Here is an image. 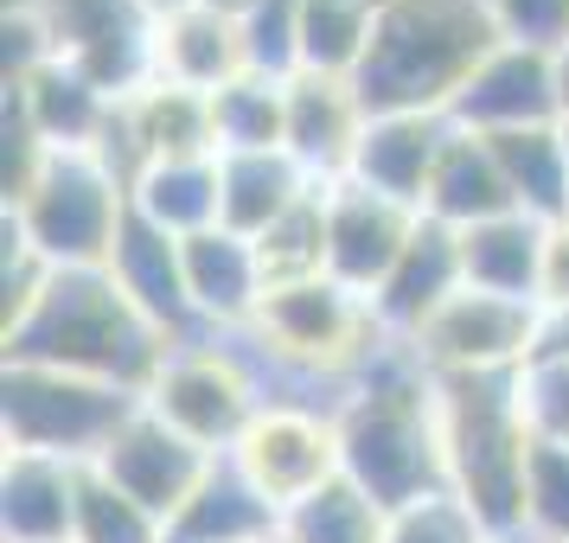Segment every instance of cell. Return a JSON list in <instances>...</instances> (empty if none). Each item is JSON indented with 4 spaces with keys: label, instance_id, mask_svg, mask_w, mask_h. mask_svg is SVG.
<instances>
[{
    "label": "cell",
    "instance_id": "15",
    "mask_svg": "<svg viewBox=\"0 0 569 543\" xmlns=\"http://www.w3.org/2000/svg\"><path fill=\"white\" fill-rule=\"evenodd\" d=\"M365 122H371V109H365L352 78H333V71H301V78H288L282 154L295 160L313 185H339L352 173Z\"/></svg>",
    "mask_w": 569,
    "mask_h": 543
},
{
    "label": "cell",
    "instance_id": "5",
    "mask_svg": "<svg viewBox=\"0 0 569 543\" xmlns=\"http://www.w3.org/2000/svg\"><path fill=\"white\" fill-rule=\"evenodd\" d=\"M7 224L52 269H109L129 224V180L97 148H52L27 192L7 199Z\"/></svg>",
    "mask_w": 569,
    "mask_h": 543
},
{
    "label": "cell",
    "instance_id": "42",
    "mask_svg": "<svg viewBox=\"0 0 569 543\" xmlns=\"http://www.w3.org/2000/svg\"><path fill=\"white\" fill-rule=\"evenodd\" d=\"M186 7H199V0H148L154 20H173V13H186Z\"/></svg>",
    "mask_w": 569,
    "mask_h": 543
},
{
    "label": "cell",
    "instance_id": "26",
    "mask_svg": "<svg viewBox=\"0 0 569 543\" xmlns=\"http://www.w3.org/2000/svg\"><path fill=\"white\" fill-rule=\"evenodd\" d=\"M243 71H250V52H243V27H237L231 13L186 7L173 20H160V78L167 83L199 90V97H218Z\"/></svg>",
    "mask_w": 569,
    "mask_h": 543
},
{
    "label": "cell",
    "instance_id": "45",
    "mask_svg": "<svg viewBox=\"0 0 569 543\" xmlns=\"http://www.w3.org/2000/svg\"><path fill=\"white\" fill-rule=\"evenodd\" d=\"M557 129H563V148H569V115H563V122H557Z\"/></svg>",
    "mask_w": 569,
    "mask_h": 543
},
{
    "label": "cell",
    "instance_id": "6",
    "mask_svg": "<svg viewBox=\"0 0 569 543\" xmlns=\"http://www.w3.org/2000/svg\"><path fill=\"white\" fill-rule=\"evenodd\" d=\"M257 339L288 371H301L308 384L346 396L352 378L365 371V359L385 345V326H378L365 294L339 288L333 275H313V282H288L262 294Z\"/></svg>",
    "mask_w": 569,
    "mask_h": 543
},
{
    "label": "cell",
    "instance_id": "34",
    "mask_svg": "<svg viewBox=\"0 0 569 543\" xmlns=\"http://www.w3.org/2000/svg\"><path fill=\"white\" fill-rule=\"evenodd\" d=\"M301 20H308V0H257L237 27H243V52L250 71L262 78H301Z\"/></svg>",
    "mask_w": 569,
    "mask_h": 543
},
{
    "label": "cell",
    "instance_id": "36",
    "mask_svg": "<svg viewBox=\"0 0 569 543\" xmlns=\"http://www.w3.org/2000/svg\"><path fill=\"white\" fill-rule=\"evenodd\" d=\"M385 543H492V537L455 492H436V499H416L403 512H390Z\"/></svg>",
    "mask_w": 569,
    "mask_h": 543
},
{
    "label": "cell",
    "instance_id": "3",
    "mask_svg": "<svg viewBox=\"0 0 569 543\" xmlns=\"http://www.w3.org/2000/svg\"><path fill=\"white\" fill-rule=\"evenodd\" d=\"M492 46L487 0H385L352 83L371 115H448Z\"/></svg>",
    "mask_w": 569,
    "mask_h": 543
},
{
    "label": "cell",
    "instance_id": "20",
    "mask_svg": "<svg viewBox=\"0 0 569 543\" xmlns=\"http://www.w3.org/2000/svg\"><path fill=\"white\" fill-rule=\"evenodd\" d=\"M448 115H371L359 141V160L346 180L371 185L385 199H403V205L422 211L429 199V180H436V160L448 148Z\"/></svg>",
    "mask_w": 569,
    "mask_h": 543
},
{
    "label": "cell",
    "instance_id": "7",
    "mask_svg": "<svg viewBox=\"0 0 569 543\" xmlns=\"http://www.w3.org/2000/svg\"><path fill=\"white\" fill-rule=\"evenodd\" d=\"M134 410H141L134 390L46 371V364H0V441L7 448L90 466Z\"/></svg>",
    "mask_w": 569,
    "mask_h": 543
},
{
    "label": "cell",
    "instance_id": "24",
    "mask_svg": "<svg viewBox=\"0 0 569 543\" xmlns=\"http://www.w3.org/2000/svg\"><path fill=\"white\" fill-rule=\"evenodd\" d=\"M543 250H550V224L531 211H506L461 231V262L467 288H487L506 301H538L543 308Z\"/></svg>",
    "mask_w": 569,
    "mask_h": 543
},
{
    "label": "cell",
    "instance_id": "33",
    "mask_svg": "<svg viewBox=\"0 0 569 543\" xmlns=\"http://www.w3.org/2000/svg\"><path fill=\"white\" fill-rule=\"evenodd\" d=\"M378 7L365 0H308V20H301V71H333L352 78L365 58Z\"/></svg>",
    "mask_w": 569,
    "mask_h": 543
},
{
    "label": "cell",
    "instance_id": "23",
    "mask_svg": "<svg viewBox=\"0 0 569 543\" xmlns=\"http://www.w3.org/2000/svg\"><path fill=\"white\" fill-rule=\"evenodd\" d=\"M7 97L20 103V115L39 129L46 148H103L109 122H116V109H122V103H109L83 71H71L64 58L39 64V71L20 78V83H7Z\"/></svg>",
    "mask_w": 569,
    "mask_h": 543
},
{
    "label": "cell",
    "instance_id": "22",
    "mask_svg": "<svg viewBox=\"0 0 569 543\" xmlns=\"http://www.w3.org/2000/svg\"><path fill=\"white\" fill-rule=\"evenodd\" d=\"M506 211H518V199H512V185H506L499 148L473 129H448V148H441V160H436L422 218H436L448 231H473V224L506 218Z\"/></svg>",
    "mask_w": 569,
    "mask_h": 543
},
{
    "label": "cell",
    "instance_id": "14",
    "mask_svg": "<svg viewBox=\"0 0 569 543\" xmlns=\"http://www.w3.org/2000/svg\"><path fill=\"white\" fill-rule=\"evenodd\" d=\"M211 461H218V454H206L199 441H186L180 429H173V422H160L148 403H141V410L116 429V441L97 454V466L129 492L134 505H148L160 524H173V517H180V505L192 499V486L206 480Z\"/></svg>",
    "mask_w": 569,
    "mask_h": 543
},
{
    "label": "cell",
    "instance_id": "31",
    "mask_svg": "<svg viewBox=\"0 0 569 543\" xmlns=\"http://www.w3.org/2000/svg\"><path fill=\"white\" fill-rule=\"evenodd\" d=\"M257 262H262V275H269V288L327 275V185H313L288 218H276L257 237Z\"/></svg>",
    "mask_w": 569,
    "mask_h": 543
},
{
    "label": "cell",
    "instance_id": "29",
    "mask_svg": "<svg viewBox=\"0 0 569 543\" xmlns=\"http://www.w3.org/2000/svg\"><path fill=\"white\" fill-rule=\"evenodd\" d=\"M211 129H218V154H276L288 129V83L243 71L211 97Z\"/></svg>",
    "mask_w": 569,
    "mask_h": 543
},
{
    "label": "cell",
    "instance_id": "9",
    "mask_svg": "<svg viewBox=\"0 0 569 543\" xmlns=\"http://www.w3.org/2000/svg\"><path fill=\"white\" fill-rule=\"evenodd\" d=\"M52 52L83 71L109 103H129L160 78V20L148 0H39Z\"/></svg>",
    "mask_w": 569,
    "mask_h": 543
},
{
    "label": "cell",
    "instance_id": "38",
    "mask_svg": "<svg viewBox=\"0 0 569 543\" xmlns=\"http://www.w3.org/2000/svg\"><path fill=\"white\" fill-rule=\"evenodd\" d=\"M487 13L506 46H538V52L569 46V0H487Z\"/></svg>",
    "mask_w": 569,
    "mask_h": 543
},
{
    "label": "cell",
    "instance_id": "27",
    "mask_svg": "<svg viewBox=\"0 0 569 543\" xmlns=\"http://www.w3.org/2000/svg\"><path fill=\"white\" fill-rule=\"evenodd\" d=\"M218 180H224V231L250 237V243L313 192V180L282 148L276 154H218Z\"/></svg>",
    "mask_w": 569,
    "mask_h": 543
},
{
    "label": "cell",
    "instance_id": "2",
    "mask_svg": "<svg viewBox=\"0 0 569 543\" xmlns=\"http://www.w3.org/2000/svg\"><path fill=\"white\" fill-rule=\"evenodd\" d=\"M339 461L346 480L365 486L385 512L448 492L441 448V378L416 359L410 339H390L365 359L339 403Z\"/></svg>",
    "mask_w": 569,
    "mask_h": 543
},
{
    "label": "cell",
    "instance_id": "32",
    "mask_svg": "<svg viewBox=\"0 0 569 543\" xmlns=\"http://www.w3.org/2000/svg\"><path fill=\"white\" fill-rule=\"evenodd\" d=\"M71 543H167V524L148 505H134L129 492L90 461L78 473V531H71Z\"/></svg>",
    "mask_w": 569,
    "mask_h": 543
},
{
    "label": "cell",
    "instance_id": "13",
    "mask_svg": "<svg viewBox=\"0 0 569 543\" xmlns=\"http://www.w3.org/2000/svg\"><path fill=\"white\" fill-rule=\"evenodd\" d=\"M455 129L473 134H518V129H557L563 122V97H557V52L538 46H492V58L467 78V90L448 109Z\"/></svg>",
    "mask_w": 569,
    "mask_h": 543
},
{
    "label": "cell",
    "instance_id": "46",
    "mask_svg": "<svg viewBox=\"0 0 569 543\" xmlns=\"http://www.w3.org/2000/svg\"><path fill=\"white\" fill-rule=\"evenodd\" d=\"M262 543H288V537H282V531H276V537H262Z\"/></svg>",
    "mask_w": 569,
    "mask_h": 543
},
{
    "label": "cell",
    "instance_id": "43",
    "mask_svg": "<svg viewBox=\"0 0 569 543\" xmlns=\"http://www.w3.org/2000/svg\"><path fill=\"white\" fill-rule=\"evenodd\" d=\"M199 7H218V13H231V20H243V13H250L257 0H199Z\"/></svg>",
    "mask_w": 569,
    "mask_h": 543
},
{
    "label": "cell",
    "instance_id": "37",
    "mask_svg": "<svg viewBox=\"0 0 569 543\" xmlns=\"http://www.w3.org/2000/svg\"><path fill=\"white\" fill-rule=\"evenodd\" d=\"M525 422L538 441H569V359H531L518 371Z\"/></svg>",
    "mask_w": 569,
    "mask_h": 543
},
{
    "label": "cell",
    "instance_id": "16",
    "mask_svg": "<svg viewBox=\"0 0 569 543\" xmlns=\"http://www.w3.org/2000/svg\"><path fill=\"white\" fill-rule=\"evenodd\" d=\"M467 288V262H461V231H448L436 218H422L410 237V250L397 257V269L385 275V288L371 294V313L390 339H416L422 320L441 313L455 294Z\"/></svg>",
    "mask_w": 569,
    "mask_h": 543
},
{
    "label": "cell",
    "instance_id": "41",
    "mask_svg": "<svg viewBox=\"0 0 569 543\" xmlns=\"http://www.w3.org/2000/svg\"><path fill=\"white\" fill-rule=\"evenodd\" d=\"M557 97H563V115H569V46H557Z\"/></svg>",
    "mask_w": 569,
    "mask_h": 543
},
{
    "label": "cell",
    "instance_id": "35",
    "mask_svg": "<svg viewBox=\"0 0 569 543\" xmlns=\"http://www.w3.org/2000/svg\"><path fill=\"white\" fill-rule=\"evenodd\" d=\"M525 537L569 543V441L531 448V480H525Z\"/></svg>",
    "mask_w": 569,
    "mask_h": 543
},
{
    "label": "cell",
    "instance_id": "10",
    "mask_svg": "<svg viewBox=\"0 0 569 543\" xmlns=\"http://www.w3.org/2000/svg\"><path fill=\"white\" fill-rule=\"evenodd\" d=\"M538 301H506L487 288H461L441 313L422 320L410 339L416 359L436 378H492V371H525L538 352Z\"/></svg>",
    "mask_w": 569,
    "mask_h": 543
},
{
    "label": "cell",
    "instance_id": "18",
    "mask_svg": "<svg viewBox=\"0 0 569 543\" xmlns=\"http://www.w3.org/2000/svg\"><path fill=\"white\" fill-rule=\"evenodd\" d=\"M109 275L129 288V301L148 313L160 333L173 339V345H186V339H206L199 313H192V294H186L180 237L154 231L148 218H134V211H129V224H122V237H116V257H109Z\"/></svg>",
    "mask_w": 569,
    "mask_h": 543
},
{
    "label": "cell",
    "instance_id": "4",
    "mask_svg": "<svg viewBox=\"0 0 569 543\" xmlns=\"http://www.w3.org/2000/svg\"><path fill=\"white\" fill-rule=\"evenodd\" d=\"M441 448L448 492L487 524V537H525V480H531V422L518 371L441 378Z\"/></svg>",
    "mask_w": 569,
    "mask_h": 543
},
{
    "label": "cell",
    "instance_id": "8",
    "mask_svg": "<svg viewBox=\"0 0 569 543\" xmlns=\"http://www.w3.org/2000/svg\"><path fill=\"white\" fill-rule=\"evenodd\" d=\"M160 422H173L186 441H199L206 454H231L237 441L250 435V422L262 415V390L257 378L237 364V352L218 333L186 339L167 352L160 378L141 396Z\"/></svg>",
    "mask_w": 569,
    "mask_h": 543
},
{
    "label": "cell",
    "instance_id": "39",
    "mask_svg": "<svg viewBox=\"0 0 569 543\" xmlns=\"http://www.w3.org/2000/svg\"><path fill=\"white\" fill-rule=\"evenodd\" d=\"M543 308H569V218L550 224V250H543Z\"/></svg>",
    "mask_w": 569,
    "mask_h": 543
},
{
    "label": "cell",
    "instance_id": "40",
    "mask_svg": "<svg viewBox=\"0 0 569 543\" xmlns=\"http://www.w3.org/2000/svg\"><path fill=\"white\" fill-rule=\"evenodd\" d=\"M531 359H569V308L538 313V352Z\"/></svg>",
    "mask_w": 569,
    "mask_h": 543
},
{
    "label": "cell",
    "instance_id": "30",
    "mask_svg": "<svg viewBox=\"0 0 569 543\" xmlns=\"http://www.w3.org/2000/svg\"><path fill=\"white\" fill-rule=\"evenodd\" d=\"M385 524H390L385 505L339 473L320 492H308L301 505H288L282 537L288 543H385Z\"/></svg>",
    "mask_w": 569,
    "mask_h": 543
},
{
    "label": "cell",
    "instance_id": "21",
    "mask_svg": "<svg viewBox=\"0 0 569 543\" xmlns=\"http://www.w3.org/2000/svg\"><path fill=\"white\" fill-rule=\"evenodd\" d=\"M276 531H282V505L231 454H218L180 505V517L167 524V543H262Z\"/></svg>",
    "mask_w": 569,
    "mask_h": 543
},
{
    "label": "cell",
    "instance_id": "19",
    "mask_svg": "<svg viewBox=\"0 0 569 543\" xmlns=\"http://www.w3.org/2000/svg\"><path fill=\"white\" fill-rule=\"evenodd\" d=\"M78 461L58 454H0V543H71L78 531Z\"/></svg>",
    "mask_w": 569,
    "mask_h": 543
},
{
    "label": "cell",
    "instance_id": "11",
    "mask_svg": "<svg viewBox=\"0 0 569 543\" xmlns=\"http://www.w3.org/2000/svg\"><path fill=\"white\" fill-rule=\"evenodd\" d=\"M231 461L288 512V505H301L308 492H320L327 480L346 473V461H339V415L269 403L250 422V435L231 448Z\"/></svg>",
    "mask_w": 569,
    "mask_h": 543
},
{
    "label": "cell",
    "instance_id": "12",
    "mask_svg": "<svg viewBox=\"0 0 569 543\" xmlns=\"http://www.w3.org/2000/svg\"><path fill=\"white\" fill-rule=\"evenodd\" d=\"M416 224H422V211L403 199H385L359 180L327 185V275L371 301L397 269V257L410 250Z\"/></svg>",
    "mask_w": 569,
    "mask_h": 543
},
{
    "label": "cell",
    "instance_id": "47",
    "mask_svg": "<svg viewBox=\"0 0 569 543\" xmlns=\"http://www.w3.org/2000/svg\"><path fill=\"white\" fill-rule=\"evenodd\" d=\"M365 7H385V0H365Z\"/></svg>",
    "mask_w": 569,
    "mask_h": 543
},
{
    "label": "cell",
    "instance_id": "17",
    "mask_svg": "<svg viewBox=\"0 0 569 543\" xmlns=\"http://www.w3.org/2000/svg\"><path fill=\"white\" fill-rule=\"evenodd\" d=\"M186 257V294H192V313L206 333H237V326H257L262 294H269V275L257 262V243L237 231H199L180 243Z\"/></svg>",
    "mask_w": 569,
    "mask_h": 543
},
{
    "label": "cell",
    "instance_id": "44",
    "mask_svg": "<svg viewBox=\"0 0 569 543\" xmlns=\"http://www.w3.org/2000/svg\"><path fill=\"white\" fill-rule=\"evenodd\" d=\"M492 543H538V537H492Z\"/></svg>",
    "mask_w": 569,
    "mask_h": 543
},
{
    "label": "cell",
    "instance_id": "1",
    "mask_svg": "<svg viewBox=\"0 0 569 543\" xmlns=\"http://www.w3.org/2000/svg\"><path fill=\"white\" fill-rule=\"evenodd\" d=\"M0 345L7 364H46L134 396H148L173 352V339L134 308L109 269H46L20 308L0 313Z\"/></svg>",
    "mask_w": 569,
    "mask_h": 543
},
{
    "label": "cell",
    "instance_id": "28",
    "mask_svg": "<svg viewBox=\"0 0 569 543\" xmlns=\"http://www.w3.org/2000/svg\"><path fill=\"white\" fill-rule=\"evenodd\" d=\"M506 185H512L518 211H531L543 224L569 218V148L563 129H518V134H492Z\"/></svg>",
    "mask_w": 569,
    "mask_h": 543
},
{
    "label": "cell",
    "instance_id": "25",
    "mask_svg": "<svg viewBox=\"0 0 569 543\" xmlns=\"http://www.w3.org/2000/svg\"><path fill=\"white\" fill-rule=\"evenodd\" d=\"M129 211L148 218L167 237H199L224 224V180H218V154L192 160H148L129 185Z\"/></svg>",
    "mask_w": 569,
    "mask_h": 543
}]
</instances>
